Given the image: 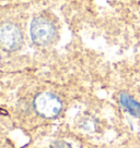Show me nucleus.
<instances>
[{
  "mask_svg": "<svg viewBox=\"0 0 140 148\" xmlns=\"http://www.w3.org/2000/svg\"><path fill=\"white\" fill-rule=\"evenodd\" d=\"M31 38L34 44L38 46H48L56 40L57 28L51 20L37 16L34 18L31 23Z\"/></svg>",
  "mask_w": 140,
  "mask_h": 148,
  "instance_id": "obj_2",
  "label": "nucleus"
},
{
  "mask_svg": "<svg viewBox=\"0 0 140 148\" xmlns=\"http://www.w3.org/2000/svg\"><path fill=\"white\" fill-rule=\"evenodd\" d=\"M51 148H71V145L65 140H55L51 145Z\"/></svg>",
  "mask_w": 140,
  "mask_h": 148,
  "instance_id": "obj_5",
  "label": "nucleus"
},
{
  "mask_svg": "<svg viewBox=\"0 0 140 148\" xmlns=\"http://www.w3.org/2000/svg\"><path fill=\"white\" fill-rule=\"evenodd\" d=\"M23 44V33L18 24L3 22L0 24V48L7 51H15Z\"/></svg>",
  "mask_w": 140,
  "mask_h": 148,
  "instance_id": "obj_3",
  "label": "nucleus"
},
{
  "mask_svg": "<svg viewBox=\"0 0 140 148\" xmlns=\"http://www.w3.org/2000/svg\"><path fill=\"white\" fill-rule=\"evenodd\" d=\"M33 108L38 116L44 119H55L62 110V101L53 92H42L34 98Z\"/></svg>",
  "mask_w": 140,
  "mask_h": 148,
  "instance_id": "obj_1",
  "label": "nucleus"
},
{
  "mask_svg": "<svg viewBox=\"0 0 140 148\" xmlns=\"http://www.w3.org/2000/svg\"><path fill=\"white\" fill-rule=\"evenodd\" d=\"M121 106L134 118H140V102L126 92H121L118 95Z\"/></svg>",
  "mask_w": 140,
  "mask_h": 148,
  "instance_id": "obj_4",
  "label": "nucleus"
}]
</instances>
